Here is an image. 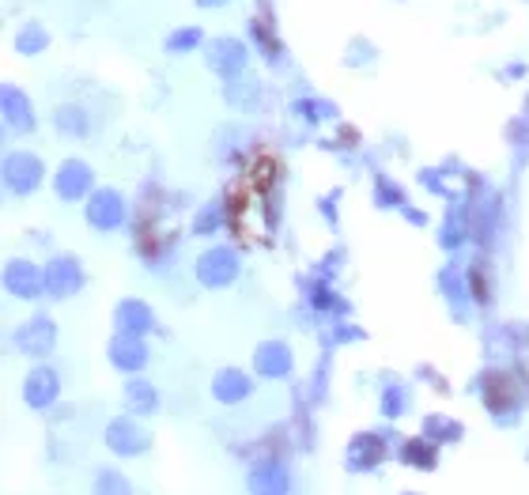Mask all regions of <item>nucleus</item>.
Returning a JSON list of instances; mask_svg holds the SVG:
<instances>
[{
    "mask_svg": "<svg viewBox=\"0 0 529 495\" xmlns=\"http://www.w3.org/2000/svg\"><path fill=\"white\" fill-rule=\"evenodd\" d=\"M235 276H239V254L235 250L212 246L197 257V280L205 288H227V284H235Z\"/></svg>",
    "mask_w": 529,
    "mask_h": 495,
    "instance_id": "f257e3e1",
    "label": "nucleus"
},
{
    "mask_svg": "<svg viewBox=\"0 0 529 495\" xmlns=\"http://www.w3.org/2000/svg\"><path fill=\"white\" fill-rule=\"evenodd\" d=\"M205 61L216 76H223V80H235V76L246 72L250 50L242 46L239 38H212V42L205 46Z\"/></svg>",
    "mask_w": 529,
    "mask_h": 495,
    "instance_id": "f03ea898",
    "label": "nucleus"
},
{
    "mask_svg": "<svg viewBox=\"0 0 529 495\" xmlns=\"http://www.w3.org/2000/svg\"><path fill=\"white\" fill-rule=\"evenodd\" d=\"M4 186L12 189L16 197H27L42 186V159L31 152H12L4 159Z\"/></svg>",
    "mask_w": 529,
    "mask_h": 495,
    "instance_id": "7ed1b4c3",
    "label": "nucleus"
},
{
    "mask_svg": "<svg viewBox=\"0 0 529 495\" xmlns=\"http://www.w3.org/2000/svg\"><path fill=\"white\" fill-rule=\"evenodd\" d=\"M87 223L95 227V231H114L125 223V197H121L118 189H95L91 197H87Z\"/></svg>",
    "mask_w": 529,
    "mask_h": 495,
    "instance_id": "20e7f679",
    "label": "nucleus"
},
{
    "mask_svg": "<svg viewBox=\"0 0 529 495\" xmlns=\"http://www.w3.org/2000/svg\"><path fill=\"white\" fill-rule=\"evenodd\" d=\"M4 288L16 299H38L46 291V273L27 257H12L8 269H4Z\"/></svg>",
    "mask_w": 529,
    "mask_h": 495,
    "instance_id": "39448f33",
    "label": "nucleus"
},
{
    "mask_svg": "<svg viewBox=\"0 0 529 495\" xmlns=\"http://www.w3.org/2000/svg\"><path fill=\"white\" fill-rule=\"evenodd\" d=\"M80 288H84V269H80V261L69 254L53 257L50 265H46V291H50L53 299H72Z\"/></svg>",
    "mask_w": 529,
    "mask_h": 495,
    "instance_id": "423d86ee",
    "label": "nucleus"
},
{
    "mask_svg": "<svg viewBox=\"0 0 529 495\" xmlns=\"http://www.w3.org/2000/svg\"><path fill=\"white\" fill-rule=\"evenodd\" d=\"M106 446L114 454H121V458H137V454H144V446H148V431L133 416H118V420H110V427H106Z\"/></svg>",
    "mask_w": 529,
    "mask_h": 495,
    "instance_id": "0eeeda50",
    "label": "nucleus"
},
{
    "mask_svg": "<svg viewBox=\"0 0 529 495\" xmlns=\"http://www.w3.org/2000/svg\"><path fill=\"white\" fill-rule=\"evenodd\" d=\"M53 344H57V325L46 318V314H35L31 322L16 333V348L23 356H50Z\"/></svg>",
    "mask_w": 529,
    "mask_h": 495,
    "instance_id": "6e6552de",
    "label": "nucleus"
},
{
    "mask_svg": "<svg viewBox=\"0 0 529 495\" xmlns=\"http://www.w3.org/2000/svg\"><path fill=\"white\" fill-rule=\"evenodd\" d=\"M91 167L80 163V159H65L61 163V171L53 174V189H57V197L61 201H84L87 193H91Z\"/></svg>",
    "mask_w": 529,
    "mask_h": 495,
    "instance_id": "1a4fd4ad",
    "label": "nucleus"
},
{
    "mask_svg": "<svg viewBox=\"0 0 529 495\" xmlns=\"http://www.w3.org/2000/svg\"><path fill=\"white\" fill-rule=\"evenodd\" d=\"M57 393H61V378H57L53 367H35L31 375L23 378V401L31 409H50L57 401Z\"/></svg>",
    "mask_w": 529,
    "mask_h": 495,
    "instance_id": "9d476101",
    "label": "nucleus"
},
{
    "mask_svg": "<svg viewBox=\"0 0 529 495\" xmlns=\"http://www.w3.org/2000/svg\"><path fill=\"white\" fill-rule=\"evenodd\" d=\"M110 363L118 371H129V375L140 371L148 363V344H144V337H137V333H118L110 341Z\"/></svg>",
    "mask_w": 529,
    "mask_h": 495,
    "instance_id": "9b49d317",
    "label": "nucleus"
},
{
    "mask_svg": "<svg viewBox=\"0 0 529 495\" xmlns=\"http://www.w3.org/2000/svg\"><path fill=\"white\" fill-rule=\"evenodd\" d=\"M382 458H386V443L378 435H371V431L356 435L352 446H348V469L352 473H371V469H378Z\"/></svg>",
    "mask_w": 529,
    "mask_h": 495,
    "instance_id": "f8f14e48",
    "label": "nucleus"
},
{
    "mask_svg": "<svg viewBox=\"0 0 529 495\" xmlns=\"http://www.w3.org/2000/svg\"><path fill=\"white\" fill-rule=\"evenodd\" d=\"M114 325H118V333H137V337H144L155 325V314L144 299H121L118 307H114Z\"/></svg>",
    "mask_w": 529,
    "mask_h": 495,
    "instance_id": "ddd939ff",
    "label": "nucleus"
},
{
    "mask_svg": "<svg viewBox=\"0 0 529 495\" xmlns=\"http://www.w3.org/2000/svg\"><path fill=\"white\" fill-rule=\"evenodd\" d=\"M254 371L261 378H288L291 375V352L284 341H265L254 352Z\"/></svg>",
    "mask_w": 529,
    "mask_h": 495,
    "instance_id": "4468645a",
    "label": "nucleus"
},
{
    "mask_svg": "<svg viewBox=\"0 0 529 495\" xmlns=\"http://www.w3.org/2000/svg\"><path fill=\"white\" fill-rule=\"evenodd\" d=\"M250 390H254V382L239 367H223L220 375H216V382H212V393H216L220 405H239V401L250 397Z\"/></svg>",
    "mask_w": 529,
    "mask_h": 495,
    "instance_id": "2eb2a0df",
    "label": "nucleus"
},
{
    "mask_svg": "<svg viewBox=\"0 0 529 495\" xmlns=\"http://www.w3.org/2000/svg\"><path fill=\"white\" fill-rule=\"evenodd\" d=\"M4 121L8 129L16 133H31L35 129V110H31V99L16 91V87H4Z\"/></svg>",
    "mask_w": 529,
    "mask_h": 495,
    "instance_id": "dca6fc26",
    "label": "nucleus"
},
{
    "mask_svg": "<svg viewBox=\"0 0 529 495\" xmlns=\"http://www.w3.org/2000/svg\"><path fill=\"white\" fill-rule=\"evenodd\" d=\"M291 480H288V469L284 461H257L254 473H250V488L254 492H284Z\"/></svg>",
    "mask_w": 529,
    "mask_h": 495,
    "instance_id": "f3484780",
    "label": "nucleus"
},
{
    "mask_svg": "<svg viewBox=\"0 0 529 495\" xmlns=\"http://www.w3.org/2000/svg\"><path fill=\"white\" fill-rule=\"evenodd\" d=\"M125 405H129V412H137V416H152V412L159 409V393H155L152 382L129 378V382H125Z\"/></svg>",
    "mask_w": 529,
    "mask_h": 495,
    "instance_id": "a211bd4d",
    "label": "nucleus"
},
{
    "mask_svg": "<svg viewBox=\"0 0 529 495\" xmlns=\"http://www.w3.org/2000/svg\"><path fill=\"white\" fill-rule=\"evenodd\" d=\"M53 125H57V133L69 140H80L87 133V114L80 110V106H61L57 110V118H53Z\"/></svg>",
    "mask_w": 529,
    "mask_h": 495,
    "instance_id": "6ab92c4d",
    "label": "nucleus"
},
{
    "mask_svg": "<svg viewBox=\"0 0 529 495\" xmlns=\"http://www.w3.org/2000/svg\"><path fill=\"white\" fill-rule=\"evenodd\" d=\"M401 461L405 465H416V469H435V443L431 439H409L401 446Z\"/></svg>",
    "mask_w": 529,
    "mask_h": 495,
    "instance_id": "aec40b11",
    "label": "nucleus"
},
{
    "mask_svg": "<svg viewBox=\"0 0 529 495\" xmlns=\"http://www.w3.org/2000/svg\"><path fill=\"white\" fill-rule=\"evenodd\" d=\"M16 46H19L23 53H27V57H35V53H42L46 46H50V35H46V31H42L38 23H27V27L19 31Z\"/></svg>",
    "mask_w": 529,
    "mask_h": 495,
    "instance_id": "412c9836",
    "label": "nucleus"
},
{
    "mask_svg": "<svg viewBox=\"0 0 529 495\" xmlns=\"http://www.w3.org/2000/svg\"><path fill=\"white\" fill-rule=\"evenodd\" d=\"M461 239H465V212H461V205H454L443 223V246L454 250V246H461Z\"/></svg>",
    "mask_w": 529,
    "mask_h": 495,
    "instance_id": "4be33fe9",
    "label": "nucleus"
},
{
    "mask_svg": "<svg viewBox=\"0 0 529 495\" xmlns=\"http://www.w3.org/2000/svg\"><path fill=\"white\" fill-rule=\"evenodd\" d=\"M424 435L427 439H450V443H458L461 439V424H454V420H443V416H427L424 424Z\"/></svg>",
    "mask_w": 529,
    "mask_h": 495,
    "instance_id": "5701e85b",
    "label": "nucleus"
},
{
    "mask_svg": "<svg viewBox=\"0 0 529 495\" xmlns=\"http://www.w3.org/2000/svg\"><path fill=\"white\" fill-rule=\"evenodd\" d=\"M405 405H409V393H405V386L390 382V386L382 390V412H386V416H405Z\"/></svg>",
    "mask_w": 529,
    "mask_h": 495,
    "instance_id": "b1692460",
    "label": "nucleus"
},
{
    "mask_svg": "<svg viewBox=\"0 0 529 495\" xmlns=\"http://www.w3.org/2000/svg\"><path fill=\"white\" fill-rule=\"evenodd\" d=\"M205 42V35L197 31V27H182V31H174L171 38H167V50L171 53H189V50H197Z\"/></svg>",
    "mask_w": 529,
    "mask_h": 495,
    "instance_id": "393cba45",
    "label": "nucleus"
},
{
    "mask_svg": "<svg viewBox=\"0 0 529 495\" xmlns=\"http://www.w3.org/2000/svg\"><path fill=\"white\" fill-rule=\"evenodd\" d=\"M443 291H446V299L454 303V310H458V314H465V284H461V273H458V269L443 273Z\"/></svg>",
    "mask_w": 529,
    "mask_h": 495,
    "instance_id": "a878e982",
    "label": "nucleus"
},
{
    "mask_svg": "<svg viewBox=\"0 0 529 495\" xmlns=\"http://www.w3.org/2000/svg\"><path fill=\"white\" fill-rule=\"evenodd\" d=\"M254 95H257V80H250V76H239L235 84L227 87V99L239 106H250L254 103Z\"/></svg>",
    "mask_w": 529,
    "mask_h": 495,
    "instance_id": "bb28decb",
    "label": "nucleus"
},
{
    "mask_svg": "<svg viewBox=\"0 0 529 495\" xmlns=\"http://www.w3.org/2000/svg\"><path fill=\"white\" fill-rule=\"evenodd\" d=\"M193 231L197 235H212V231H220V205H208L197 212V223H193Z\"/></svg>",
    "mask_w": 529,
    "mask_h": 495,
    "instance_id": "cd10ccee",
    "label": "nucleus"
},
{
    "mask_svg": "<svg viewBox=\"0 0 529 495\" xmlns=\"http://www.w3.org/2000/svg\"><path fill=\"white\" fill-rule=\"evenodd\" d=\"M375 197H378V205H390V208L401 205V189L393 186V182H386V178H378L375 182Z\"/></svg>",
    "mask_w": 529,
    "mask_h": 495,
    "instance_id": "c85d7f7f",
    "label": "nucleus"
},
{
    "mask_svg": "<svg viewBox=\"0 0 529 495\" xmlns=\"http://www.w3.org/2000/svg\"><path fill=\"white\" fill-rule=\"evenodd\" d=\"M95 484H99V492H129V484H125L121 477H110V469H103Z\"/></svg>",
    "mask_w": 529,
    "mask_h": 495,
    "instance_id": "c756f323",
    "label": "nucleus"
},
{
    "mask_svg": "<svg viewBox=\"0 0 529 495\" xmlns=\"http://www.w3.org/2000/svg\"><path fill=\"white\" fill-rule=\"evenodd\" d=\"M295 110H299V114H303V118H310V121H318V118H329V114H333V106L329 103H299L295 106Z\"/></svg>",
    "mask_w": 529,
    "mask_h": 495,
    "instance_id": "7c9ffc66",
    "label": "nucleus"
},
{
    "mask_svg": "<svg viewBox=\"0 0 529 495\" xmlns=\"http://www.w3.org/2000/svg\"><path fill=\"white\" fill-rule=\"evenodd\" d=\"M314 307H341V303H337V299H333V291L329 288H314Z\"/></svg>",
    "mask_w": 529,
    "mask_h": 495,
    "instance_id": "2f4dec72",
    "label": "nucleus"
},
{
    "mask_svg": "<svg viewBox=\"0 0 529 495\" xmlns=\"http://www.w3.org/2000/svg\"><path fill=\"white\" fill-rule=\"evenodd\" d=\"M201 8H220V4H227V0H197Z\"/></svg>",
    "mask_w": 529,
    "mask_h": 495,
    "instance_id": "473e14b6",
    "label": "nucleus"
}]
</instances>
